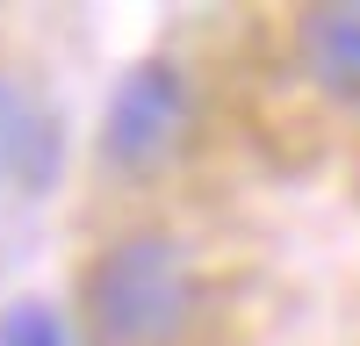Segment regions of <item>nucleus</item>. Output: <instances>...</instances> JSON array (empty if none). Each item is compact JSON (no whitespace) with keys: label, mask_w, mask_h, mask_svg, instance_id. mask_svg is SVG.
<instances>
[{"label":"nucleus","mask_w":360,"mask_h":346,"mask_svg":"<svg viewBox=\"0 0 360 346\" xmlns=\"http://www.w3.org/2000/svg\"><path fill=\"white\" fill-rule=\"evenodd\" d=\"M86 332L101 346H173L195 317V260L173 231L115 238L79 281Z\"/></svg>","instance_id":"obj_1"},{"label":"nucleus","mask_w":360,"mask_h":346,"mask_svg":"<svg viewBox=\"0 0 360 346\" xmlns=\"http://www.w3.org/2000/svg\"><path fill=\"white\" fill-rule=\"evenodd\" d=\"M188 123H195V86L173 58H144L115 79L108 94V115H101V159L115 173H159L180 144H188Z\"/></svg>","instance_id":"obj_2"},{"label":"nucleus","mask_w":360,"mask_h":346,"mask_svg":"<svg viewBox=\"0 0 360 346\" xmlns=\"http://www.w3.org/2000/svg\"><path fill=\"white\" fill-rule=\"evenodd\" d=\"M65 166V123L29 94L22 79L0 72V188L15 195H44Z\"/></svg>","instance_id":"obj_3"},{"label":"nucleus","mask_w":360,"mask_h":346,"mask_svg":"<svg viewBox=\"0 0 360 346\" xmlns=\"http://www.w3.org/2000/svg\"><path fill=\"white\" fill-rule=\"evenodd\" d=\"M303 65L317 94L339 108H360V0H324L303 15Z\"/></svg>","instance_id":"obj_4"},{"label":"nucleus","mask_w":360,"mask_h":346,"mask_svg":"<svg viewBox=\"0 0 360 346\" xmlns=\"http://www.w3.org/2000/svg\"><path fill=\"white\" fill-rule=\"evenodd\" d=\"M0 346H72V332L44 296H22V303L0 310Z\"/></svg>","instance_id":"obj_5"}]
</instances>
